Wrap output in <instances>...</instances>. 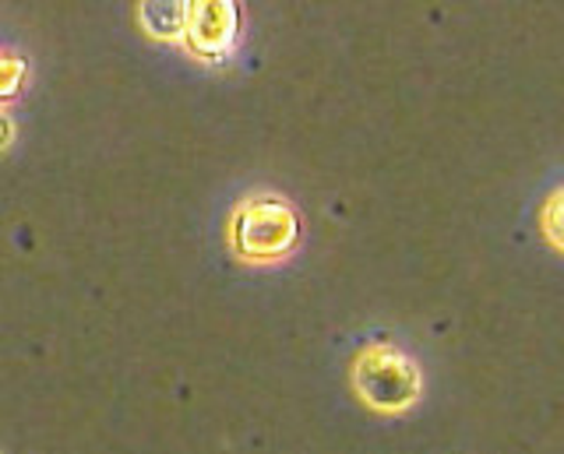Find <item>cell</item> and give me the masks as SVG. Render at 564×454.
<instances>
[{"label": "cell", "mask_w": 564, "mask_h": 454, "mask_svg": "<svg viewBox=\"0 0 564 454\" xmlns=\"http://www.w3.org/2000/svg\"><path fill=\"white\" fill-rule=\"evenodd\" d=\"M234 243L251 261H272L279 254H286L296 243V219L290 212V204H282L275 198H258L251 204H243L234 222Z\"/></svg>", "instance_id": "6da1fadb"}, {"label": "cell", "mask_w": 564, "mask_h": 454, "mask_svg": "<svg viewBox=\"0 0 564 454\" xmlns=\"http://www.w3.org/2000/svg\"><path fill=\"white\" fill-rule=\"evenodd\" d=\"M405 359L392 356V353H375L367 356L360 366V391L375 401L378 409H402V398L392 391V374L405 370Z\"/></svg>", "instance_id": "7a4b0ae2"}, {"label": "cell", "mask_w": 564, "mask_h": 454, "mask_svg": "<svg viewBox=\"0 0 564 454\" xmlns=\"http://www.w3.org/2000/svg\"><path fill=\"white\" fill-rule=\"evenodd\" d=\"M543 230L551 236L557 247H564V195H557L543 212Z\"/></svg>", "instance_id": "3957f363"}]
</instances>
